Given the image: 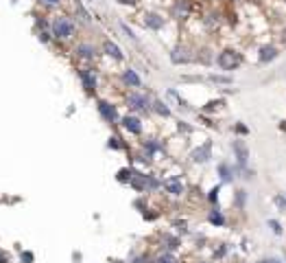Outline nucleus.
Listing matches in <instances>:
<instances>
[{"instance_id": "f257e3e1", "label": "nucleus", "mask_w": 286, "mask_h": 263, "mask_svg": "<svg viewBox=\"0 0 286 263\" xmlns=\"http://www.w3.org/2000/svg\"><path fill=\"white\" fill-rule=\"evenodd\" d=\"M245 64V55L238 48H223L218 50L216 55V66L223 70V73H234Z\"/></svg>"}, {"instance_id": "f03ea898", "label": "nucleus", "mask_w": 286, "mask_h": 263, "mask_svg": "<svg viewBox=\"0 0 286 263\" xmlns=\"http://www.w3.org/2000/svg\"><path fill=\"white\" fill-rule=\"evenodd\" d=\"M164 182H160L153 174H142V171H136L134 180H131V186L138 191V193H149V191H157Z\"/></svg>"}, {"instance_id": "7ed1b4c3", "label": "nucleus", "mask_w": 286, "mask_h": 263, "mask_svg": "<svg viewBox=\"0 0 286 263\" xmlns=\"http://www.w3.org/2000/svg\"><path fill=\"white\" fill-rule=\"evenodd\" d=\"M229 149H232L234 154V163H236L238 169H245V167H249V158H251V151H249V145L245 138H236L234 136L232 145H229Z\"/></svg>"}, {"instance_id": "20e7f679", "label": "nucleus", "mask_w": 286, "mask_h": 263, "mask_svg": "<svg viewBox=\"0 0 286 263\" xmlns=\"http://www.w3.org/2000/svg\"><path fill=\"white\" fill-rule=\"evenodd\" d=\"M216 175L221 180V184H234L241 178V171H238L236 163H232V160H221L216 165Z\"/></svg>"}, {"instance_id": "39448f33", "label": "nucleus", "mask_w": 286, "mask_h": 263, "mask_svg": "<svg viewBox=\"0 0 286 263\" xmlns=\"http://www.w3.org/2000/svg\"><path fill=\"white\" fill-rule=\"evenodd\" d=\"M280 46L278 44H273V42H264V44H260L258 50H256V59H258V64L260 66H269V64H273L275 59L280 57Z\"/></svg>"}, {"instance_id": "423d86ee", "label": "nucleus", "mask_w": 286, "mask_h": 263, "mask_svg": "<svg viewBox=\"0 0 286 263\" xmlns=\"http://www.w3.org/2000/svg\"><path fill=\"white\" fill-rule=\"evenodd\" d=\"M168 57H171V62L175 66L190 64V62H195V50H192L190 46H186V44H177V46H173Z\"/></svg>"}, {"instance_id": "0eeeda50", "label": "nucleus", "mask_w": 286, "mask_h": 263, "mask_svg": "<svg viewBox=\"0 0 286 263\" xmlns=\"http://www.w3.org/2000/svg\"><path fill=\"white\" fill-rule=\"evenodd\" d=\"M212 149H214V143H212V140H206V143L197 145V147L190 151V160L195 165L210 163V160H212Z\"/></svg>"}, {"instance_id": "6e6552de", "label": "nucleus", "mask_w": 286, "mask_h": 263, "mask_svg": "<svg viewBox=\"0 0 286 263\" xmlns=\"http://www.w3.org/2000/svg\"><path fill=\"white\" fill-rule=\"evenodd\" d=\"M151 103L153 101L144 92H138V90L127 97V108H131V110H151Z\"/></svg>"}, {"instance_id": "1a4fd4ad", "label": "nucleus", "mask_w": 286, "mask_h": 263, "mask_svg": "<svg viewBox=\"0 0 286 263\" xmlns=\"http://www.w3.org/2000/svg\"><path fill=\"white\" fill-rule=\"evenodd\" d=\"M53 33L57 35V38H70V35L74 33L72 20H68V18H57V20L53 22Z\"/></svg>"}, {"instance_id": "9d476101", "label": "nucleus", "mask_w": 286, "mask_h": 263, "mask_svg": "<svg viewBox=\"0 0 286 263\" xmlns=\"http://www.w3.org/2000/svg\"><path fill=\"white\" fill-rule=\"evenodd\" d=\"M162 186H164L166 193H168V195H173V197H179V195L186 193V184H183L181 175H173V178H168Z\"/></svg>"}, {"instance_id": "9b49d317", "label": "nucleus", "mask_w": 286, "mask_h": 263, "mask_svg": "<svg viewBox=\"0 0 286 263\" xmlns=\"http://www.w3.org/2000/svg\"><path fill=\"white\" fill-rule=\"evenodd\" d=\"M208 224L214 226V228H225V226H227V215L223 213L218 206H212V209L208 211Z\"/></svg>"}, {"instance_id": "f8f14e48", "label": "nucleus", "mask_w": 286, "mask_h": 263, "mask_svg": "<svg viewBox=\"0 0 286 263\" xmlns=\"http://www.w3.org/2000/svg\"><path fill=\"white\" fill-rule=\"evenodd\" d=\"M99 114L103 116L107 123H116V121L120 119L118 110H116V105L109 103V101H99Z\"/></svg>"}, {"instance_id": "ddd939ff", "label": "nucleus", "mask_w": 286, "mask_h": 263, "mask_svg": "<svg viewBox=\"0 0 286 263\" xmlns=\"http://www.w3.org/2000/svg\"><path fill=\"white\" fill-rule=\"evenodd\" d=\"M120 123H122V128L129 132V134H134V136L142 134V121L138 119L136 114H127V116H122Z\"/></svg>"}, {"instance_id": "4468645a", "label": "nucleus", "mask_w": 286, "mask_h": 263, "mask_svg": "<svg viewBox=\"0 0 286 263\" xmlns=\"http://www.w3.org/2000/svg\"><path fill=\"white\" fill-rule=\"evenodd\" d=\"M164 24H166V18L160 16V13L155 11L144 13V27L151 29V31H160V29H164Z\"/></svg>"}, {"instance_id": "2eb2a0df", "label": "nucleus", "mask_w": 286, "mask_h": 263, "mask_svg": "<svg viewBox=\"0 0 286 263\" xmlns=\"http://www.w3.org/2000/svg\"><path fill=\"white\" fill-rule=\"evenodd\" d=\"M247 202H249L247 189H234V193H232V206H234V209L245 211V209H247Z\"/></svg>"}, {"instance_id": "dca6fc26", "label": "nucleus", "mask_w": 286, "mask_h": 263, "mask_svg": "<svg viewBox=\"0 0 286 263\" xmlns=\"http://www.w3.org/2000/svg\"><path fill=\"white\" fill-rule=\"evenodd\" d=\"M203 24H206L208 31H216V29L223 24V13H218V11L206 13V18H203Z\"/></svg>"}, {"instance_id": "f3484780", "label": "nucleus", "mask_w": 286, "mask_h": 263, "mask_svg": "<svg viewBox=\"0 0 286 263\" xmlns=\"http://www.w3.org/2000/svg\"><path fill=\"white\" fill-rule=\"evenodd\" d=\"M190 0H175L173 4V16L175 18H188L190 16Z\"/></svg>"}, {"instance_id": "a211bd4d", "label": "nucleus", "mask_w": 286, "mask_h": 263, "mask_svg": "<svg viewBox=\"0 0 286 263\" xmlns=\"http://www.w3.org/2000/svg\"><path fill=\"white\" fill-rule=\"evenodd\" d=\"M122 84L125 86H129V88H140V84H142V79H140V75L136 73L134 68H127L125 73H122Z\"/></svg>"}, {"instance_id": "6ab92c4d", "label": "nucleus", "mask_w": 286, "mask_h": 263, "mask_svg": "<svg viewBox=\"0 0 286 263\" xmlns=\"http://www.w3.org/2000/svg\"><path fill=\"white\" fill-rule=\"evenodd\" d=\"M206 79L210 84H214V86H232L234 84V77H232V75H227V73H210Z\"/></svg>"}, {"instance_id": "aec40b11", "label": "nucleus", "mask_w": 286, "mask_h": 263, "mask_svg": "<svg viewBox=\"0 0 286 263\" xmlns=\"http://www.w3.org/2000/svg\"><path fill=\"white\" fill-rule=\"evenodd\" d=\"M195 62L203 64V66H212L214 62H216V57L212 55V50H210V48H199L197 53H195Z\"/></svg>"}, {"instance_id": "412c9836", "label": "nucleus", "mask_w": 286, "mask_h": 263, "mask_svg": "<svg viewBox=\"0 0 286 263\" xmlns=\"http://www.w3.org/2000/svg\"><path fill=\"white\" fill-rule=\"evenodd\" d=\"M103 50L109 55L111 59H122V57H125V55H122V50H120V46L116 42H111V40H105V42H103Z\"/></svg>"}, {"instance_id": "4be33fe9", "label": "nucleus", "mask_w": 286, "mask_h": 263, "mask_svg": "<svg viewBox=\"0 0 286 263\" xmlns=\"http://www.w3.org/2000/svg\"><path fill=\"white\" fill-rule=\"evenodd\" d=\"M151 110L155 112L157 116H164V119H168L173 112H171V108H168V103H164L162 99H153V103H151Z\"/></svg>"}, {"instance_id": "5701e85b", "label": "nucleus", "mask_w": 286, "mask_h": 263, "mask_svg": "<svg viewBox=\"0 0 286 263\" xmlns=\"http://www.w3.org/2000/svg\"><path fill=\"white\" fill-rule=\"evenodd\" d=\"M227 105V101L225 99H212V101H208L206 105H203V112L206 114H214V112H218V110H223Z\"/></svg>"}, {"instance_id": "b1692460", "label": "nucleus", "mask_w": 286, "mask_h": 263, "mask_svg": "<svg viewBox=\"0 0 286 263\" xmlns=\"http://www.w3.org/2000/svg\"><path fill=\"white\" fill-rule=\"evenodd\" d=\"M227 255H229V246L225 244V241H218V244H214V248H212V259L223 261Z\"/></svg>"}, {"instance_id": "393cba45", "label": "nucleus", "mask_w": 286, "mask_h": 263, "mask_svg": "<svg viewBox=\"0 0 286 263\" xmlns=\"http://www.w3.org/2000/svg\"><path fill=\"white\" fill-rule=\"evenodd\" d=\"M232 132L236 138H247V136L251 134V130H249V125H245V121H236V123L232 125Z\"/></svg>"}, {"instance_id": "a878e982", "label": "nucleus", "mask_w": 286, "mask_h": 263, "mask_svg": "<svg viewBox=\"0 0 286 263\" xmlns=\"http://www.w3.org/2000/svg\"><path fill=\"white\" fill-rule=\"evenodd\" d=\"M134 174H136V171L131 169V167H122L118 174H116V180H118L120 184H131V180H134Z\"/></svg>"}, {"instance_id": "bb28decb", "label": "nucleus", "mask_w": 286, "mask_h": 263, "mask_svg": "<svg viewBox=\"0 0 286 263\" xmlns=\"http://www.w3.org/2000/svg\"><path fill=\"white\" fill-rule=\"evenodd\" d=\"M81 79H83V86H85L88 90H96V75L92 73L90 68L81 70Z\"/></svg>"}, {"instance_id": "cd10ccee", "label": "nucleus", "mask_w": 286, "mask_h": 263, "mask_svg": "<svg viewBox=\"0 0 286 263\" xmlns=\"http://www.w3.org/2000/svg\"><path fill=\"white\" fill-rule=\"evenodd\" d=\"M267 228L271 230L275 237H282V235H284V226H282V221L275 219V217H269V219H267Z\"/></svg>"}, {"instance_id": "c85d7f7f", "label": "nucleus", "mask_w": 286, "mask_h": 263, "mask_svg": "<svg viewBox=\"0 0 286 263\" xmlns=\"http://www.w3.org/2000/svg\"><path fill=\"white\" fill-rule=\"evenodd\" d=\"M271 202H273L275 209H278L280 215H286V195H284V193H275V195L271 197Z\"/></svg>"}, {"instance_id": "c756f323", "label": "nucleus", "mask_w": 286, "mask_h": 263, "mask_svg": "<svg viewBox=\"0 0 286 263\" xmlns=\"http://www.w3.org/2000/svg\"><path fill=\"white\" fill-rule=\"evenodd\" d=\"M221 189L223 184H214L210 191H208V202H210V206H218V197H221Z\"/></svg>"}, {"instance_id": "7c9ffc66", "label": "nucleus", "mask_w": 286, "mask_h": 263, "mask_svg": "<svg viewBox=\"0 0 286 263\" xmlns=\"http://www.w3.org/2000/svg\"><path fill=\"white\" fill-rule=\"evenodd\" d=\"M164 248H166V252H173V250H177V248L181 246V239L179 237H173V235H164Z\"/></svg>"}, {"instance_id": "2f4dec72", "label": "nucleus", "mask_w": 286, "mask_h": 263, "mask_svg": "<svg viewBox=\"0 0 286 263\" xmlns=\"http://www.w3.org/2000/svg\"><path fill=\"white\" fill-rule=\"evenodd\" d=\"M142 147H144V151H146V156H155L157 151H162V145L160 143H155V140H144V145H142Z\"/></svg>"}, {"instance_id": "473e14b6", "label": "nucleus", "mask_w": 286, "mask_h": 263, "mask_svg": "<svg viewBox=\"0 0 286 263\" xmlns=\"http://www.w3.org/2000/svg\"><path fill=\"white\" fill-rule=\"evenodd\" d=\"M153 263H179V261L173 257V252H162V255L155 257V261H153Z\"/></svg>"}, {"instance_id": "72a5a7b5", "label": "nucleus", "mask_w": 286, "mask_h": 263, "mask_svg": "<svg viewBox=\"0 0 286 263\" xmlns=\"http://www.w3.org/2000/svg\"><path fill=\"white\" fill-rule=\"evenodd\" d=\"M76 53H79V57H85V59L94 57V50H92V46H88V44H81V46L76 48Z\"/></svg>"}, {"instance_id": "f704fd0d", "label": "nucleus", "mask_w": 286, "mask_h": 263, "mask_svg": "<svg viewBox=\"0 0 286 263\" xmlns=\"http://www.w3.org/2000/svg\"><path fill=\"white\" fill-rule=\"evenodd\" d=\"M173 226H175L177 228V232H179V235H188V224L183 219H177V221H173Z\"/></svg>"}, {"instance_id": "c9c22d12", "label": "nucleus", "mask_w": 286, "mask_h": 263, "mask_svg": "<svg viewBox=\"0 0 286 263\" xmlns=\"http://www.w3.org/2000/svg\"><path fill=\"white\" fill-rule=\"evenodd\" d=\"M278 40H280V44L286 48V22L282 24V29H280V33H278Z\"/></svg>"}, {"instance_id": "e433bc0d", "label": "nucleus", "mask_w": 286, "mask_h": 263, "mask_svg": "<svg viewBox=\"0 0 286 263\" xmlns=\"http://www.w3.org/2000/svg\"><path fill=\"white\" fill-rule=\"evenodd\" d=\"M177 130L183 132V134H190V132H192V128L186 123V121H179V123H177Z\"/></svg>"}, {"instance_id": "4c0bfd02", "label": "nucleus", "mask_w": 286, "mask_h": 263, "mask_svg": "<svg viewBox=\"0 0 286 263\" xmlns=\"http://www.w3.org/2000/svg\"><path fill=\"white\" fill-rule=\"evenodd\" d=\"M260 261H262V263H284L282 259H280V257H264V259H260Z\"/></svg>"}, {"instance_id": "58836bf2", "label": "nucleus", "mask_w": 286, "mask_h": 263, "mask_svg": "<svg viewBox=\"0 0 286 263\" xmlns=\"http://www.w3.org/2000/svg\"><path fill=\"white\" fill-rule=\"evenodd\" d=\"M109 147H111V149H120L122 143H118V138L114 136V138H109Z\"/></svg>"}, {"instance_id": "ea45409f", "label": "nucleus", "mask_w": 286, "mask_h": 263, "mask_svg": "<svg viewBox=\"0 0 286 263\" xmlns=\"http://www.w3.org/2000/svg\"><path fill=\"white\" fill-rule=\"evenodd\" d=\"M278 130L282 132V134H286V119H282V121L278 123Z\"/></svg>"}, {"instance_id": "a19ab883", "label": "nucleus", "mask_w": 286, "mask_h": 263, "mask_svg": "<svg viewBox=\"0 0 286 263\" xmlns=\"http://www.w3.org/2000/svg\"><path fill=\"white\" fill-rule=\"evenodd\" d=\"M22 261H24V263L33 261V255H31V252H22Z\"/></svg>"}, {"instance_id": "79ce46f5", "label": "nucleus", "mask_w": 286, "mask_h": 263, "mask_svg": "<svg viewBox=\"0 0 286 263\" xmlns=\"http://www.w3.org/2000/svg\"><path fill=\"white\" fill-rule=\"evenodd\" d=\"M118 2H120V4H136L138 0H118Z\"/></svg>"}, {"instance_id": "37998d69", "label": "nucleus", "mask_w": 286, "mask_h": 263, "mask_svg": "<svg viewBox=\"0 0 286 263\" xmlns=\"http://www.w3.org/2000/svg\"><path fill=\"white\" fill-rule=\"evenodd\" d=\"M42 2H46V4H57L59 0H42Z\"/></svg>"}, {"instance_id": "c03bdc74", "label": "nucleus", "mask_w": 286, "mask_h": 263, "mask_svg": "<svg viewBox=\"0 0 286 263\" xmlns=\"http://www.w3.org/2000/svg\"><path fill=\"white\" fill-rule=\"evenodd\" d=\"M4 261H7V259H4V255H0V263H4Z\"/></svg>"}, {"instance_id": "a18cd8bd", "label": "nucleus", "mask_w": 286, "mask_h": 263, "mask_svg": "<svg viewBox=\"0 0 286 263\" xmlns=\"http://www.w3.org/2000/svg\"><path fill=\"white\" fill-rule=\"evenodd\" d=\"M253 263H262V261H260V259H258V261H253Z\"/></svg>"}]
</instances>
